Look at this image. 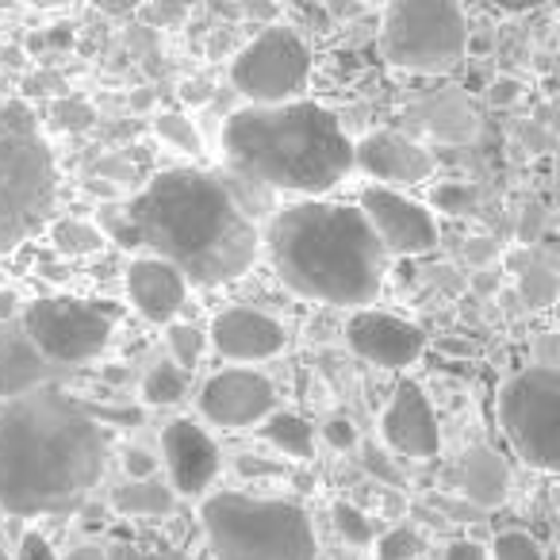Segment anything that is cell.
I'll list each match as a JSON object with an SVG mask.
<instances>
[{
    "label": "cell",
    "instance_id": "cell-1",
    "mask_svg": "<svg viewBox=\"0 0 560 560\" xmlns=\"http://www.w3.org/2000/svg\"><path fill=\"white\" fill-rule=\"evenodd\" d=\"M108 465V438L89 404L58 381L0 399V511L58 514L81 506Z\"/></svg>",
    "mask_w": 560,
    "mask_h": 560
},
{
    "label": "cell",
    "instance_id": "cell-2",
    "mask_svg": "<svg viewBox=\"0 0 560 560\" xmlns=\"http://www.w3.org/2000/svg\"><path fill=\"white\" fill-rule=\"evenodd\" d=\"M127 215L139 246L154 249L196 284L242 277L257 257L254 223L234 203L231 188L208 173H162L127 203Z\"/></svg>",
    "mask_w": 560,
    "mask_h": 560
},
{
    "label": "cell",
    "instance_id": "cell-3",
    "mask_svg": "<svg viewBox=\"0 0 560 560\" xmlns=\"http://www.w3.org/2000/svg\"><path fill=\"white\" fill-rule=\"evenodd\" d=\"M265 242L284 284L319 304L365 307L384 284L388 254L361 208L296 203L269 219Z\"/></svg>",
    "mask_w": 560,
    "mask_h": 560
},
{
    "label": "cell",
    "instance_id": "cell-4",
    "mask_svg": "<svg viewBox=\"0 0 560 560\" xmlns=\"http://www.w3.org/2000/svg\"><path fill=\"white\" fill-rule=\"evenodd\" d=\"M226 158L238 173L284 192L319 196L353 170V142L319 104H254L226 119Z\"/></svg>",
    "mask_w": 560,
    "mask_h": 560
},
{
    "label": "cell",
    "instance_id": "cell-5",
    "mask_svg": "<svg viewBox=\"0 0 560 560\" xmlns=\"http://www.w3.org/2000/svg\"><path fill=\"white\" fill-rule=\"evenodd\" d=\"M58 165L39 119L20 96L0 89V254L16 249L50 219Z\"/></svg>",
    "mask_w": 560,
    "mask_h": 560
},
{
    "label": "cell",
    "instance_id": "cell-6",
    "mask_svg": "<svg viewBox=\"0 0 560 560\" xmlns=\"http://www.w3.org/2000/svg\"><path fill=\"white\" fill-rule=\"evenodd\" d=\"M200 518L215 560H319L312 518L284 499L215 491Z\"/></svg>",
    "mask_w": 560,
    "mask_h": 560
},
{
    "label": "cell",
    "instance_id": "cell-7",
    "mask_svg": "<svg viewBox=\"0 0 560 560\" xmlns=\"http://www.w3.org/2000/svg\"><path fill=\"white\" fill-rule=\"evenodd\" d=\"M468 24L457 0H392L384 16V55L411 73H442L465 58Z\"/></svg>",
    "mask_w": 560,
    "mask_h": 560
},
{
    "label": "cell",
    "instance_id": "cell-8",
    "mask_svg": "<svg viewBox=\"0 0 560 560\" xmlns=\"http://www.w3.org/2000/svg\"><path fill=\"white\" fill-rule=\"evenodd\" d=\"M499 419L518 450L541 472H552L560 457V373L557 365H529L506 381L499 396Z\"/></svg>",
    "mask_w": 560,
    "mask_h": 560
},
{
    "label": "cell",
    "instance_id": "cell-9",
    "mask_svg": "<svg viewBox=\"0 0 560 560\" xmlns=\"http://www.w3.org/2000/svg\"><path fill=\"white\" fill-rule=\"evenodd\" d=\"M112 327H116V307L70 296L35 300L24 312V335L55 365L93 361L108 346Z\"/></svg>",
    "mask_w": 560,
    "mask_h": 560
},
{
    "label": "cell",
    "instance_id": "cell-10",
    "mask_svg": "<svg viewBox=\"0 0 560 560\" xmlns=\"http://www.w3.org/2000/svg\"><path fill=\"white\" fill-rule=\"evenodd\" d=\"M312 55L304 39L289 27H269L261 32L231 66V81L246 101L254 104H284L304 93Z\"/></svg>",
    "mask_w": 560,
    "mask_h": 560
},
{
    "label": "cell",
    "instance_id": "cell-11",
    "mask_svg": "<svg viewBox=\"0 0 560 560\" xmlns=\"http://www.w3.org/2000/svg\"><path fill=\"white\" fill-rule=\"evenodd\" d=\"M361 215L381 238L384 254H427L438 246V223L422 203L373 185L361 192Z\"/></svg>",
    "mask_w": 560,
    "mask_h": 560
},
{
    "label": "cell",
    "instance_id": "cell-12",
    "mask_svg": "<svg viewBox=\"0 0 560 560\" xmlns=\"http://www.w3.org/2000/svg\"><path fill=\"white\" fill-rule=\"evenodd\" d=\"M277 404L269 376L254 373V369H223L215 373L200 392V411L208 422L226 430H242L261 422Z\"/></svg>",
    "mask_w": 560,
    "mask_h": 560
},
{
    "label": "cell",
    "instance_id": "cell-13",
    "mask_svg": "<svg viewBox=\"0 0 560 560\" xmlns=\"http://www.w3.org/2000/svg\"><path fill=\"white\" fill-rule=\"evenodd\" d=\"M350 346L361 353L365 361L381 369H404V365H415L422 358V330L415 323L399 319V315H388V312H358L350 319V330H346Z\"/></svg>",
    "mask_w": 560,
    "mask_h": 560
},
{
    "label": "cell",
    "instance_id": "cell-14",
    "mask_svg": "<svg viewBox=\"0 0 560 560\" xmlns=\"http://www.w3.org/2000/svg\"><path fill=\"white\" fill-rule=\"evenodd\" d=\"M384 442L404 457H434L442 450V430H438V415L430 407L427 392L419 384L404 381L392 396L388 411H384Z\"/></svg>",
    "mask_w": 560,
    "mask_h": 560
},
{
    "label": "cell",
    "instance_id": "cell-15",
    "mask_svg": "<svg viewBox=\"0 0 560 560\" xmlns=\"http://www.w3.org/2000/svg\"><path fill=\"white\" fill-rule=\"evenodd\" d=\"M353 165L365 170L369 177L384 180V185H419L434 173L427 150L396 131H376L361 139L353 147Z\"/></svg>",
    "mask_w": 560,
    "mask_h": 560
},
{
    "label": "cell",
    "instance_id": "cell-16",
    "mask_svg": "<svg viewBox=\"0 0 560 560\" xmlns=\"http://www.w3.org/2000/svg\"><path fill=\"white\" fill-rule=\"evenodd\" d=\"M165 465H170L173 488L180 495H200L208 491V483L219 472V450L200 427H192L188 419H177L165 427L162 434Z\"/></svg>",
    "mask_w": 560,
    "mask_h": 560
},
{
    "label": "cell",
    "instance_id": "cell-17",
    "mask_svg": "<svg viewBox=\"0 0 560 560\" xmlns=\"http://www.w3.org/2000/svg\"><path fill=\"white\" fill-rule=\"evenodd\" d=\"M215 350L231 361H265L272 353L284 350V330L277 319H269L265 312L254 307H231L215 319L211 327Z\"/></svg>",
    "mask_w": 560,
    "mask_h": 560
},
{
    "label": "cell",
    "instance_id": "cell-18",
    "mask_svg": "<svg viewBox=\"0 0 560 560\" xmlns=\"http://www.w3.org/2000/svg\"><path fill=\"white\" fill-rule=\"evenodd\" d=\"M188 280L173 269L162 257H139L127 269V292H131V304L142 312V319L150 323H170L173 315L185 304Z\"/></svg>",
    "mask_w": 560,
    "mask_h": 560
},
{
    "label": "cell",
    "instance_id": "cell-19",
    "mask_svg": "<svg viewBox=\"0 0 560 560\" xmlns=\"http://www.w3.org/2000/svg\"><path fill=\"white\" fill-rule=\"evenodd\" d=\"M58 369L62 365L43 358L24 330H4L0 335V399L20 396V392L35 388V384L58 381Z\"/></svg>",
    "mask_w": 560,
    "mask_h": 560
},
{
    "label": "cell",
    "instance_id": "cell-20",
    "mask_svg": "<svg viewBox=\"0 0 560 560\" xmlns=\"http://www.w3.org/2000/svg\"><path fill=\"white\" fill-rule=\"evenodd\" d=\"M457 488L468 503L476 506H499L511 491V468L491 445H472L465 450L457 468Z\"/></svg>",
    "mask_w": 560,
    "mask_h": 560
},
{
    "label": "cell",
    "instance_id": "cell-21",
    "mask_svg": "<svg viewBox=\"0 0 560 560\" xmlns=\"http://www.w3.org/2000/svg\"><path fill=\"white\" fill-rule=\"evenodd\" d=\"M422 124L445 142H465V139H472V131H476L472 108H468L457 93L430 96V101L422 104Z\"/></svg>",
    "mask_w": 560,
    "mask_h": 560
},
{
    "label": "cell",
    "instance_id": "cell-22",
    "mask_svg": "<svg viewBox=\"0 0 560 560\" xmlns=\"http://www.w3.org/2000/svg\"><path fill=\"white\" fill-rule=\"evenodd\" d=\"M112 503H116V511H124V514H165L173 506V491L147 476V480H135V483L116 488Z\"/></svg>",
    "mask_w": 560,
    "mask_h": 560
},
{
    "label": "cell",
    "instance_id": "cell-23",
    "mask_svg": "<svg viewBox=\"0 0 560 560\" xmlns=\"http://www.w3.org/2000/svg\"><path fill=\"white\" fill-rule=\"evenodd\" d=\"M265 438H269L280 453H289V457L307 460L315 453V434L300 415H272L269 427H265Z\"/></svg>",
    "mask_w": 560,
    "mask_h": 560
},
{
    "label": "cell",
    "instance_id": "cell-24",
    "mask_svg": "<svg viewBox=\"0 0 560 560\" xmlns=\"http://www.w3.org/2000/svg\"><path fill=\"white\" fill-rule=\"evenodd\" d=\"M50 242H55L58 254L85 257L104 246V234H101V226L85 223V219H58V223L50 226Z\"/></svg>",
    "mask_w": 560,
    "mask_h": 560
},
{
    "label": "cell",
    "instance_id": "cell-25",
    "mask_svg": "<svg viewBox=\"0 0 560 560\" xmlns=\"http://www.w3.org/2000/svg\"><path fill=\"white\" fill-rule=\"evenodd\" d=\"M522 304L529 307H549L552 300H557V272H552V265L545 261L541 254L534 257V261L522 265Z\"/></svg>",
    "mask_w": 560,
    "mask_h": 560
},
{
    "label": "cell",
    "instance_id": "cell-26",
    "mask_svg": "<svg viewBox=\"0 0 560 560\" xmlns=\"http://www.w3.org/2000/svg\"><path fill=\"white\" fill-rule=\"evenodd\" d=\"M185 396V376H180V365H170V361H158V365L147 369L142 376V399L154 407L177 404Z\"/></svg>",
    "mask_w": 560,
    "mask_h": 560
},
{
    "label": "cell",
    "instance_id": "cell-27",
    "mask_svg": "<svg viewBox=\"0 0 560 560\" xmlns=\"http://www.w3.org/2000/svg\"><path fill=\"white\" fill-rule=\"evenodd\" d=\"M154 127L173 150H180V154H200V131H196V124L188 116H180V112H165V116H158Z\"/></svg>",
    "mask_w": 560,
    "mask_h": 560
},
{
    "label": "cell",
    "instance_id": "cell-28",
    "mask_svg": "<svg viewBox=\"0 0 560 560\" xmlns=\"http://www.w3.org/2000/svg\"><path fill=\"white\" fill-rule=\"evenodd\" d=\"M170 350H173V361H177L180 369H196L203 358V335L196 327H188V323L170 327Z\"/></svg>",
    "mask_w": 560,
    "mask_h": 560
},
{
    "label": "cell",
    "instance_id": "cell-29",
    "mask_svg": "<svg viewBox=\"0 0 560 560\" xmlns=\"http://www.w3.org/2000/svg\"><path fill=\"white\" fill-rule=\"evenodd\" d=\"M96 226L101 234H112L124 249H135L139 238H135V226H131V215H127V203H108V208L96 211Z\"/></svg>",
    "mask_w": 560,
    "mask_h": 560
},
{
    "label": "cell",
    "instance_id": "cell-30",
    "mask_svg": "<svg viewBox=\"0 0 560 560\" xmlns=\"http://www.w3.org/2000/svg\"><path fill=\"white\" fill-rule=\"evenodd\" d=\"M488 560H541V549H537V541L529 534H518V529H511V534H499L495 537Z\"/></svg>",
    "mask_w": 560,
    "mask_h": 560
},
{
    "label": "cell",
    "instance_id": "cell-31",
    "mask_svg": "<svg viewBox=\"0 0 560 560\" xmlns=\"http://www.w3.org/2000/svg\"><path fill=\"white\" fill-rule=\"evenodd\" d=\"M335 526L342 529V537H346L350 545H369V541L376 537V534H373V522H369L361 511H353L350 503H338V506H335Z\"/></svg>",
    "mask_w": 560,
    "mask_h": 560
},
{
    "label": "cell",
    "instance_id": "cell-32",
    "mask_svg": "<svg viewBox=\"0 0 560 560\" xmlns=\"http://www.w3.org/2000/svg\"><path fill=\"white\" fill-rule=\"evenodd\" d=\"M419 552H422L419 534L407 529V526H399V529H392V534L381 537V560H415Z\"/></svg>",
    "mask_w": 560,
    "mask_h": 560
},
{
    "label": "cell",
    "instance_id": "cell-33",
    "mask_svg": "<svg viewBox=\"0 0 560 560\" xmlns=\"http://www.w3.org/2000/svg\"><path fill=\"white\" fill-rule=\"evenodd\" d=\"M472 203H476V188H468V185H442L438 188V208L468 211Z\"/></svg>",
    "mask_w": 560,
    "mask_h": 560
},
{
    "label": "cell",
    "instance_id": "cell-34",
    "mask_svg": "<svg viewBox=\"0 0 560 560\" xmlns=\"http://www.w3.org/2000/svg\"><path fill=\"white\" fill-rule=\"evenodd\" d=\"M55 124L58 127H89L93 124V108L81 101H62L55 108Z\"/></svg>",
    "mask_w": 560,
    "mask_h": 560
},
{
    "label": "cell",
    "instance_id": "cell-35",
    "mask_svg": "<svg viewBox=\"0 0 560 560\" xmlns=\"http://www.w3.org/2000/svg\"><path fill=\"white\" fill-rule=\"evenodd\" d=\"M124 465H127V472H131L135 480H147L150 472H158V457H154V453H147V450H127Z\"/></svg>",
    "mask_w": 560,
    "mask_h": 560
},
{
    "label": "cell",
    "instance_id": "cell-36",
    "mask_svg": "<svg viewBox=\"0 0 560 560\" xmlns=\"http://www.w3.org/2000/svg\"><path fill=\"white\" fill-rule=\"evenodd\" d=\"M16 560H58V557H55V549H50L47 537L27 534V537H24V545H20V557H16Z\"/></svg>",
    "mask_w": 560,
    "mask_h": 560
},
{
    "label": "cell",
    "instance_id": "cell-37",
    "mask_svg": "<svg viewBox=\"0 0 560 560\" xmlns=\"http://www.w3.org/2000/svg\"><path fill=\"white\" fill-rule=\"evenodd\" d=\"M465 257L472 265H488L491 257H499V246L491 238H468L465 242Z\"/></svg>",
    "mask_w": 560,
    "mask_h": 560
},
{
    "label": "cell",
    "instance_id": "cell-38",
    "mask_svg": "<svg viewBox=\"0 0 560 560\" xmlns=\"http://www.w3.org/2000/svg\"><path fill=\"white\" fill-rule=\"evenodd\" d=\"M445 560H488V549L476 541H453L445 549Z\"/></svg>",
    "mask_w": 560,
    "mask_h": 560
},
{
    "label": "cell",
    "instance_id": "cell-39",
    "mask_svg": "<svg viewBox=\"0 0 560 560\" xmlns=\"http://www.w3.org/2000/svg\"><path fill=\"white\" fill-rule=\"evenodd\" d=\"M545 215H541V208H529L526 215H522V226H518V238L522 242H537L541 238V231H545Z\"/></svg>",
    "mask_w": 560,
    "mask_h": 560
},
{
    "label": "cell",
    "instance_id": "cell-40",
    "mask_svg": "<svg viewBox=\"0 0 560 560\" xmlns=\"http://www.w3.org/2000/svg\"><path fill=\"white\" fill-rule=\"evenodd\" d=\"M353 438H358V434H353V427H350V422H342V419H335V422L327 427V442H330V445H338V450H350Z\"/></svg>",
    "mask_w": 560,
    "mask_h": 560
},
{
    "label": "cell",
    "instance_id": "cell-41",
    "mask_svg": "<svg viewBox=\"0 0 560 560\" xmlns=\"http://www.w3.org/2000/svg\"><path fill=\"white\" fill-rule=\"evenodd\" d=\"M96 9L108 12V16H127V12H135L142 4V0H93Z\"/></svg>",
    "mask_w": 560,
    "mask_h": 560
},
{
    "label": "cell",
    "instance_id": "cell-42",
    "mask_svg": "<svg viewBox=\"0 0 560 560\" xmlns=\"http://www.w3.org/2000/svg\"><path fill=\"white\" fill-rule=\"evenodd\" d=\"M62 560H108V557H104V549H96V545H78V549H70Z\"/></svg>",
    "mask_w": 560,
    "mask_h": 560
},
{
    "label": "cell",
    "instance_id": "cell-43",
    "mask_svg": "<svg viewBox=\"0 0 560 560\" xmlns=\"http://www.w3.org/2000/svg\"><path fill=\"white\" fill-rule=\"evenodd\" d=\"M242 4H246L249 16H265V20H272V12H277V4H272V0H242Z\"/></svg>",
    "mask_w": 560,
    "mask_h": 560
},
{
    "label": "cell",
    "instance_id": "cell-44",
    "mask_svg": "<svg viewBox=\"0 0 560 560\" xmlns=\"http://www.w3.org/2000/svg\"><path fill=\"white\" fill-rule=\"evenodd\" d=\"M537 4H541V0H495V9H503V12H514V16H518V12H529V9H537Z\"/></svg>",
    "mask_w": 560,
    "mask_h": 560
},
{
    "label": "cell",
    "instance_id": "cell-45",
    "mask_svg": "<svg viewBox=\"0 0 560 560\" xmlns=\"http://www.w3.org/2000/svg\"><path fill=\"white\" fill-rule=\"evenodd\" d=\"M12 315H16V296H12V292H0V323L12 319Z\"/></svg>",
    "mask_w": 560,
    "mask_h": 560
},
{
    "label": "cell",
    "instance_id": "cell-46",
    "mask_svg": "<svg viewBox=\"0 0 560 560\" xmlns=\"http://www.w3.org/2000/svg\"><path fill=\"white\" fill-rule=\"evenodd\" d=\"M238 468H246V472H261V476H272V472H277V468H272V465H265V460H238Z\"/></svg>",
    "mask_w": 560,
    "mask_h": 560
},
{
    "label": "cell",
    "instance_id": "cell-47",
    "mask_svg": "<svg viewBox=\"0 0 560 560\" xmlns=\"http://www.w3.org/2000/svg\"><path fill=\"white\" fill-rule=\"evenodd\" d=\"M24 4H32V9H62L70 0H24Z\"/></svg>",
    "mask_w": 560,
    "mask_h": 560
},
{
    "label": "cell",
    "instance_id": "cell-48",
    "mask_svg": "<svg viewBox=\"0 0 560 560\" xmlns=\"http://www.w3.org/2000/svg\"><path fill=\"white\" fill-rule=\"evenodd\" d=\"M491 96H495V101H511L514 85H511V81H503V85H495V93H491Z\"/></svg>",
    "mask_w": 560,
    "mask_h": 560
},
{
    "label": "cell",
    "instance_id": "cell-49",
    "mask_svg": "<svg viewBox=\"0 0 560 560\" xmlns=\"http://www.w3.org/2000/svg\"><path fill=\"white\" fill-rule=\"evenodd\" d=\"M0 560H9V552H4V549H0Z\"/></svg>",
    "mask_w": 560,
    "mask_h": 560
}]
</instances>
